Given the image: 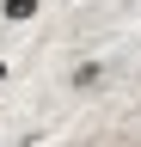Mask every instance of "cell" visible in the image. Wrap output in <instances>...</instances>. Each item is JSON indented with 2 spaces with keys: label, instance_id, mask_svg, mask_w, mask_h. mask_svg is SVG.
I'll return each mask as SVG.
<instances>
[{
  "label": "cell",
  "instance_id": "1",
  "mask_svg": "<svg viewBox=\"0 0 141 147\" xmlns=\"http://www.w3.org/2000/svg\"><path fill=\"white\" fill-rule=\"evenodd\" d=\"M37 12H43V0H0V18L6 25H31Z\"/></svg>",
  "mask_w": 141,
  "mask_h": 147
},
{
  "label": "cell",
  "instance_id": "2",
  "mask_svg": "<svg viewBox=\"0 0 141 147\" xmlns=\"http://www.w3.org/2000/svg\"><path fill=\"white\" fill-rule=\"evenodd\" d=\"M98 80H104V67H98V61H80L74 74H67V86H74V92H92Z\"/></svg>",
  "mask_w": 141,
  "mask_h": 147
},
{
  "label": "cell",
  "instance_id": "3",
  "mask_svg": "<svg viewBox=\"0 0 141 147\" xmlns=\"http://www.w3.org/2000/svg\"><path fill=\"white\" fill-rule=\"evenodd\" d=\"M6 74H12V61H6V55H0V80H6Z\"/></svg>",
  "mask_w": 141,
  "mask_h": 147
}]
</instances>
